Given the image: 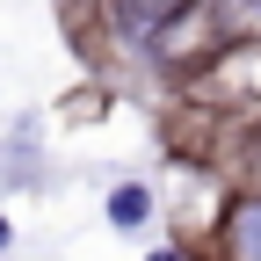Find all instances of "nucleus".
Wrapping results in <instances>:
<instances>
[{
  "mask_svg": "<svg viewBox=\"0 0 261 261\" xmlns=\"http://www.w3.org/2000/svg\"><path fill=\"white\" fill-rule=\"evenodd\" d=\"M145 218H152V196H145L138 181H123V189L109 196V225H123V232H138Z\"/></svg>",
  "mask_w": 261,
  "mask_h": 261,
  "instance_id": "f257e3e1",
  "label": "nucleus"
},
{
  "mask_svg": "<svg viewBox=\"0 0 261 261\" xmlns=\"http://www.w3.org/2000/svg\"><path fill=\"white\" fill-rule=\"evenodd\" d=\"M232 261H261V203H247L232 218Z\"/></svg>",
  "mask_w": 261,
  "mask_h": 261,
  "instance_id": "f03ea898",
  "label": "nucleus"
},
{
  "mask_svg": "<svg viewBox=\"0 0 261 261\" xmlns=\"http://www.w3.org/2000/svg\"><path fill=\"white\" fill-rule=\"evenodd\" d=\"M152 261H181V254H174V247H160V254H152Z\"/></svg>",
  "mask_w": 261,
  "mask_h": 261,
  "instance_id": "7ed1b4c3",
  "label": "nucleus"
},
{
  "mask_svg": "<svg viewBox=\"0 0 261 261\" xmlns=\"http://www.w3.org/2000/svg\"><path fill=\"white\" fill-rule=\"evenodd\" d=\"M8 240H15V232H8V218H0V247H8Z\"/></svg>",
  "mask_w": 261,
  "mask_h": 261,
  "instance_id": "20e7f679",
  "label": "nucleus"
},
{
  "mask_svg": "<svg viewBox=\"0 0 261 261\" xmlns=\"http://www.w3.org/2000/svg\"><path fill=\"white\" fill-rule=\"evenodd\" d=\"M247 8H254V22H261V0H247Z\"/></svg>",
  "mask_w": 261,
  "mask_h": 261,
  "instance_id": "39448f33",
  "label": "nucleus"
}]
</instances>
